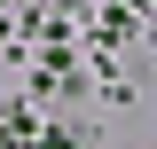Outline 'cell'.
<instances>
[{
    "mask_svg": "<svg viewBox=\"0 0 157 149\" xmlns=\"http://www.w3.org/2000/svg\"><path fill=\"white\" fill-rule=\"evenodd\" d=\"M39 149H71V141H63V133H47V141H39Z\"/></svg>",
    "mask_w": 157,
    "mask_h": 149,
    "instance_id": "1",
    "label": "cell"
}]
</instances>
